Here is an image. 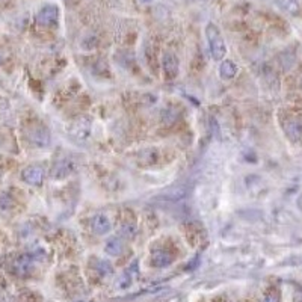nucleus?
<instances>
[{"instance_id":"1","label":"nucleus","mask_w":302,"mask_h":302,"mask_svg":"<svg viewBox=\"0 0 302 302\" xmlns=\"http://www.w3.org/2000/svg\"><path fill=\"white\" fill-rule=\"evenodd\" d=\"M206 38H207V44L210 55L215 60H222L227 53V44L224 41V36L218 29L216 25L209 23L206 26Z\"/></svg>"},{"instance_id":"2","label":"nucleus","mask_w":302,"mask_h":302,"mask_svg":"<svg viewBox=\"0 0 302 302\" xmlns=\"http://www.w3.org/2000/svg\"><path fill=\"white\" fill-rule=\"evenodd\" d=\"M71 137L77 142H88L92 136V119L89 116H79L70 124L68 129Z\"/></svg>"},{"instance_id":"3","label":"nucleus","mask_w":302,"mask_h":302,"mask_svg":"<svg viewBox=\"0 0 302 302\" xmlns=\"http://www.w3.org/2000/svg\"><path fill=\"white\" fill-rule=\"evenodd\" d=\"M59 6L55 3H46L36 12V23L43 27H55L59 23Z\"/></svg>"},{"instance_id":"4","label":"nucleus","mask_w":302,"mask_h":302,"mask_svg":"<svg viewBox=\"0 0 302 302\" xmlns=\"http://www.w3.org/2000/svg\"><path fill=\"white\" fill-rule=\"evenodd\" d=\"M27 139L33 147L46 148L52 142V135H50V130L46 126L38 124V126H33L27 130Z\"/></svg>"},{"instance_id":"5","label":"nucleus","mask_w":302,"mask_h":302,"mask_svg":"<svg viewBox=\"0 0 302 302\" xmlns=\"http://www.w3.org/2000/svg\"><path fill=\"white\" fill-rule=\"evenodd\" d=\"M162 70L168 80H174L180 73V60L174 52H165L162 56Z\"/></svg>"},{"instance_id":"6","label":"nucleus","mask_w":302,"mask_h":302,"mask_svg":"<svg viewBox=\"0 0 302 302\" xmlns=\"http://www.w3.org/2000/svg\"><path fill=\"white\" fill-rule=\"evenodd\" d=\"M46 177V171L41 165H29L23 169L22 178L30 186H41Z\"/></svg>"},{"instance_id":"7","label":"nucleus","mask_w":302,"mask_h":302,"mask_svg":"<svg viewBox=\"0 0 302 302\" xmlns=\"http://www.w3.org/2000/svg\"><path fill=\"white\" fill-rule=\"evenodd\" d=\"M283 130L286 136L293 140V142H299L302 140V119L296 116H290L283 121Z\"/></svg>"},{"instance_id":"8","label":"nucleus","mask_w":302,"mask_h":302,"mask_svg":"<svg viewBox=\"0 0 302 302\" xmlns=\"http://www.w3.org/2000/svg\"><path fill=\"white\" fill-rule=\"evenodd\" d=\"M91 228L95 234L98 236H105L109 234L112 230V222L105 213H97L91 218Z\"/></svg>"},{"instance_id":"9","label":"nucleus","mask_w":302,"mask_h":302,"mask_svg":"<svg viewBox=\"0 0 302 302\" xmlns=\"http://www.w3.org/2000/svg\"><path fill=\"white\" fill-rule=\"evenodd\" d=\"M174 261V255L168 251V249H156L151 254V266L154 268H168L169 265H172Z\"/></svg>"},{"instance_id":"10","label":"nucleus","mask_w":302,"mask_h":302,"mask_svg":"<svg viewBox=\"0 0 302 302\" xmlns=\"http://www.w3.org/2000/svg\"><path fill=\"white\" fill-rule=\"evenodd\" d=\"M14 272L20 276H26L33 271V260L29 255H22L14 261Z\"/></svg>"},{"instance_id":"11","label":"nucleus","mask_w":302,"mask_h":302,"mask_svg":"<svg viewBox=\"0 0 302 302\" xmlns=\"http://www.w3.org/2000/svg\"><path fill=\"white\" fill-rule=\"evenodd\" d=\"M71 171H73V164H71V160H68V159H62V160H57V162L53 165L52 177H53V178H64V177L70 175Z\"/></svg>"},{"instance_id":"12","label":"nucleus","mask_w":302,"mask_h":302,"mask_svg":"<svg viewBox=\"0 0 302 302\" xmlns=\"http://www.w3.org/2000/svg\"><path fill=\"white\" fill-rule=\"evenodd\" d=\"M105 252L112 257H119L124 252V242L121 237H109L105 244Z\"/></svg>"},{"instance_id":"13","label":"nucleus","mask_w":302,"mask_h":302,"mask_svg":"<svg viewBox=\"0 0 302 302\" xmlns=\"http://www.w3.org/2000/svg\"><path fill=\"white\" fill-rule=\"evenodd\" d=\"M236 74H237V67H236V64L233 62V60L225 59V60L220 62V65H219V76H220V79L231 80V79H234Z\"/></svg>"},{"instance_id":"14","label":"nucleus","mask_w":302,"mask_h":302,"mask_svg":"<svg viewBox=\"0 0 302 302\" xmlns=\"http://www.w3.org/2000/svg\"><path fill=\"white\" fill-rule=\"evenodd\" d=\"M274 2L281 11L286 14H290V15H298L301 11L298 0H274Z\"/></svg>"},{"instance_id":"15","label":"nucleus","mask_w":302,"mask_h":302,"mask_svg":"<svg viewBox=\"0 0 302 302\" xmlns=\"http://www.w3.org/2000/svg\"><path fill=\"white\" fill-rule=\"evenodd\" d=\"M95 271L102 276H108V275H110L113 272V268H112V265L109 263V261H106V260H97Z\"/></svg>"},{"instance_id":"16","label":"nucleus","mask_w":302,"mask_h":302,"mask_svg":"<svg viewBox=\"0 0 302 302\" xmlns=\"http://www.w3.org/2000/svg\"><path fill=\"white\" fill-rule=\"evenodd\" d=\"M136 233H137V228L133 222H126L119 230L121 237H126V239H133L136 236Z\"/></svg>"},{"instance_id":"17","label":"nucleus","mask_w":302,"mask_h":302,"mask_svg":"<svg viewBox=\"0 0 302 302\" xmlns=\"http://www.w3.org/2000/svg\"><path fill=\"white\" fill-rule=\"evenodd\" d=\"M14 206V198L9 193H0V210H9Z\"/></svg>"},{"instance_id":"18","label":"nucleus","mask_w":302,"mask_h":302,"mask_svg":"<svg viewBox=\"0 0 302 302\" xmlns=\"http://www.w3.org/2000/svg\"><path fill=\"white\" fill-rule=\"evenodd\" d=\"M261 302H279V296H278L276 292H269L263 296Z\"/></svg>"},{"instance_id":"19","label":"nucleus","mask_w":302,"mask_h":302,"mask_svg":"<svg viewBox=\"0 0 302 302\" xmlns=\"http://www.w3.org/2000/svg\"><path fill=\"white\" fill-rule=\"evenodd\" d=\"M137 2H139V3H144V5H145V3H150L151 0H137Z\"/></svg>"}]
</instances>
